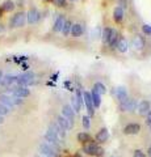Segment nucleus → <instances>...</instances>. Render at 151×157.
Returning <instances> with one entry per match:
<instances>
[{
  "instance_id": "nucleus-19",
  "label": "nucleus",
  "mask_w": 151,
  "mask_h": 157,
  "mask_svg": "<svg viewBox=\"0 0 151 157\" xmlns=\"http://www.w3.org/2000/svg\"><path fill=\"white\" fill-rule=\"evenodd\" d=\"M116 97H117V100H118L120 102H124L126 98L129 97L128 90H126L124 86H118V88L116 89Z\"/></svg>"
},
{
  "instance_id": "nucleus-20",
  "label": "nucleus",
  "mask_w": 151,
  "mask_h": 157,
  "mask_svg": "<svg viewBox=\"0 0 151 157\" xmlns=\"http://www.w3.org/2000/svg\"><path fill=\"white\" fill-rule=\"evenodd\" d=\"M89 94H91V98H92V104H93L95 109H99L100 105H101V96H100L99 93H97L95 89H92Z\"/></svg>"
},
{
  "instance_id": "nucleus-18",
  "label": "nucleus",
  "mask_w": 151,
  "mask_h": 157,
  "mask_svg": "<svg viewBox=\"0 0 151 157\" xmlns=\"http://www.w3.org/2000/svg\"><path fill=\"white\" fill-rule=\"evenodd\" d=\"M83 32H84V28H83L81 24H72V26H71V32H70L72 37H75V38L80 37L81 34H83Z\"/></svg>"
},
{
  "instance_id": "nucleus-22",
  "label": "nucleus",
  "mask_w": 151,
  "mask_h": 157,
  "mask_svg": "<svg viewBox=\"0 0 151 157\" xmlns=\"http://www.w3.org/2000/svg\"><path fill=\"white\" fill-rule=\"evenodd\" d=\"M57 123L59 124L63 130H66V131H69V130H71V128H72L71 124L69 123V121H67L65 117H62V115H59V117L57 118Z\"/></svg>"
},
{
  "instance_id": "nucleus-46",
  "label": "nucleus",
  "mask_w": 151,
  "mask_h": 157,
  "mask_svg": "<svg viewBox=\"0 0 151 157\" xmlns=\"http://www.w3.org/2000/svg\"><path fill=\"white\" fill-rule=\"evenodd\" d=\"M110 157H113V156H110Z\"/></svg>"
},
{
  "instance_id": "nucleus-21",
  "label": "nucleus",
  "mask_w": 151,
  "mask_h": 157,
  "mask_svg": "<svg viewBox=\"0 0 151 157\" xmlns=\"http://www.w3.org/2000/svg\"><path fill=\"white\" fill-rule=\"evenodd\" d=\"M125 17V11L121 7H117L114 8V11H113V18H114V21L116 22H122V20Z\"/></svg>"
},
{
  "instance_id": "nucleus-32",
  "label": "nucleus",
  "mask_w": 151,
  "mask_h": 157,
  "mask_svg": "<svg viewBox=\"0 0 151 157\" xmlns=\"http://www.w3.org/2000/svg\"><path fill=\"white\" fill-rule=\"evenodd\" d=\"M9 113H11V110H9L8 107H6L4 105L0 104V117H6V115L9 114Z\"/></svg>"
},
{
  "instance_id": "nucleus-26",
  "label": "nucleus",
  "mask_w": 151,
  "mask_h": 157,
  "mask_svg": "<svg viewBox=\"0 0 151 157\" xmlns=\"http://www.w3.org/2000/svg\"><path fill=\"white\" fill-rule=\"evenodd\" d=\"M14 9V3L11 2V0H7V2H4L3 3V6H2V11L3 12H11Z\"/></svg>"
},
{
  "instance_id": "nucleus-1",
  "label": "nucleus",
  "mask_w": 151,
  "mask_h": 157,
  "mask_svg": "<svg viewBox=\"0 0 151 157\" xmlns=\"http://www.w3.org/2000/svg\"><path fill=\"white\" fill-rule=\"evenodd\" d=\"M34 77H36V75L33 72L21 73V75L16 76V84L18 86H26L28 88V85L34 84Z\"/></svg>"
},
{
  "instance_id": "nucleus-40",
  "label": "nucleus",
  "mask_w": 151,
  "mask_h": 157,
  "mask_svg": "<svg viewBox=\"0 0 151 157\" xmlns=\"http://www.w3.org/2000/svg\"><path fill=\"white\" fill-rule=\"evenodd\" d=\"M3 30H4V26H3V25H0V33H2Z\"/></svg>"
},
{
  "instance_id": "nucleus-35",
  "label": "nucleus",
  "mask_w": 151,
  "mask_h": 157,
  "mask_svg": "<svg viewBox=\"0 0 151 157\" xmlns=\"http://www.w3.org/2000/svg\"><path fill=\"white\" fill-rule=\"evenodd\" d=\"M134 157H147L142 151H139V149H137V151H134Z\"/></svg>"
},
{
  "instance_id": "nucleus-7",
  "label": "nucleus",
  "mask_w": 151,
  "mask_h": 157,
  "mask_svg": "<svg viewBox=\"0 0 151 157\" xmlns=\"http://www.w3.org/2000/svg\"><path fill=\"white\" fill-rule=\"evenodd\" d=\"M62 117H65L69 123L71 124V127H74L75 123V111L72 110V107L70 105H65L62 107Z\"/></svg>"
},
{
  "instance_id": "nucleus-24",
  "label": "nucleus",
  "mask_w": 151,
  "mask_h": 157,
  "mask_svg": "<svg viewBox=\"0 0 151 157\" xmlns=\"http://www.w3.org/2000/svg\"><path fill=\"white\" fill-rule=\"evenodd\" d=\"M128 41H126V38H120L118 39V43H117V50L120 52H126L128 51Z\"/></svg>"
},
{
  "instance_id": "nucleus-29",
  "label": "nucleus",
  "mask_w": 151,
  "mask_h": 157,
  "mask_svg": "<svg viewBox=\"0 0 151 157\" xmlns=\"http://www.w3.org/2000/svg\"><path fill=\"white\" fill-rule=\"evenodd\" d=\"M112 29L113 28H105L103 30V41L104 42H108V39H109L110 34H112Z\"/></svg>"
},
{
  "instance_id": "nucleus-33",
  "label": "nucleus",
  "mask_w": 151,
  "mask_h": 157,
  "mask_svg": "<svg viewBox=\"0 0 151 157\" xmlns=\"http://www.w3.org/2000/svg\"><path fill=\"white\" fill-rule=\"evenodd\" d=\"M142 32L146 36H151V25H147V24L142 25Z\"/></svg>"
},
{
  "instance_id": "nucleus-23",
  "label": "nucleus",
  "mask_w": 151,
  "mask_h": 157,
  "mask_svg": "<svg viewBox=\"0 0 151 157\" xmlns=\"http://www.w3.org/2000/svg\"><path fill=\"white\" fill-rule=\"evenodd\" d=\"M13 82H16V76H13V75H6V76H3L2 81H0V84H2L3 86H9L11 84H13Z\"/></svg>"
},
{
  "instance_id": "nucleus-5",
  "label": "nucleus",
  "mask_w": 151,
  "mask_h": 157,
  "mask_svg": "<svg viewBox=\"0 0 151 157\" xmlns=\"http://www.w3.org/2000/svg\"><path fill=\"white\" fill-rule=\"evenodd\" d=\"M137 106H138V101L135 100V98L128 97L124 102H121V109H122V111H130V113H133V111L137 110Z\"/></svg>"
},
{
  "instance_id": "nucleus-28",
  "label": "nucleus",
  "mask_w": 151,
  "mask_h": 157,
  "mask_svg": "<svg viewBox=\"0 0 151 157\" xmlns=\"http://www.w3.org/2000/svg\"><path fill=\"white\" fill-rule=\"evenodd\" d=\"M71 26H72V22H71V21H66V22H65V25H63V29H62L63 36H69L70 32H71Z\"/></svg>"
},
{
  "instance_id": "nucleus-27",
  "label": "nucleus",
  "mask_w": 151,
  "mask_h": 157,
  "mask_svg": "<svg viewBox=\"0 0 151 157\" xmlns=\"http://www.w3.org/2000/svg\"><path fill=\"white\" fill-rule=\"evenodd\" d=\"M77 140H79L80 143L85 144V143H88V141H91V136H89V134H87V132H80V134H77Z\"/></svg>"
},
{
  "instance_id": "nucleus-45",
  "label": "nucleus",
  "mask_w": 151,
  "mask_h": 157,
  "mask_svg": "<svg viewBox=\"0 0 151 157\" xmlns=\"http://www.w3.org/2000/svg\"><path fill=\"white\" fill-rule=\"evenodd\" d=\"M70 2H77V0H70Z\"/></svg>"
},
{
  "instance_id": "nucleus-42",
  "label": "nucleus",
  "mask_w": 151,
  "mask_h": 157,
  "mask_svg": "<svg viewBox=\"0 0 151 157\" xmlns=\"http://www.w3.org/2000/svg\"><path fill=\"white\" fill-rule=\"evenodd\" d=\"M149 156H151V147L149 148Z\"/></svg>"
},
{
  "instance_id": "nucleus-37",
  "label": "nucleus",
  "mask_w": 151,
  "mask_h": 157,
  "mask_svg": "<svg viewBox=\"0 0 151 157\" xmlns=\"http://www.w3.org/2000/svg\"><path fill=\"white\" fill-rule=\"evenodd\" d=\"M103 156H104V149L99 147V149H97V153H96V157H103Z\"/></svg>"
},
{
  "instance_id": "nucleus-6",
  "label": "nucleus",
  "mask_w": 151,
  "mask_h": 157,
  "mask_svg": "<svg viewBox=\"0 0 151 157\" xmlns=\"http://www.w3.org/2000/svg\"><path fill=\"white\" fill-rule=\"evenodd\" d=\"M9 93L13 96V97H17V98H25L30 94V90L28 89L26 86H14L9 89Z\"/></svg>"
},
{
  "instance_id": "nucleus-2",
  "label": "nucleus",
  "mask_w": 151,
  "mask_h": 157,
  "mask_svg": "<svg viewBox=\"0 0 151 157\" xmlns=\"http://www.w3.org/2000/svg\"><path fill=\"white\" fill-rule=\"evenodd\" d=\"M45 141H46L47 144H50L55 151H58V149L61 148V141L62 140L53 131H50V130H47L45 132Z\"/></svg>"
},
{
  "instance_id": "nucleus-17",
  "label": "nucleus",
  "mask_w": 151,
  "mask_h": 157,
  "mask_svg": "<svg viewBox=\"0 0 151 157\" xmlns=\"http://www.w3.org/2000/svg\"><path fill=\"white\" fill-rule=\"evenodd\" d=\"M108 139H109V131L106 128H101L96 134V141L97 143H105Z\"/></svg>"
},
{
  "instance_id": "nucleus-3",
  "label": "nucleus",
  "mask_w": 151,
  "mask_h": 157,
  "mask_svg": "<svg viewBox=\"0 0 151 157\" xmlns=\"http://www.w3.org/2000/svg\"><path fill=\"white\" fill-rule=\"evenodd\" d=\"M26 24V13L18 12L11 18V26L12 28H22Z\"/></svg>"
},
{
  "instance_id": "nucleus-25",
  "label": "nucleus",
  "mask_w": 151,
  "mask_h": 157,
  "mask_svg": "<svg viewBox=\"0 0 151 157\" xmlns=\"http://www.w3.org/2000/svg\"><path fill=\"white\" fill-rule=\"evenodd\" d=\"M92 89H95L100 96H101V94H105V93H106V88H105V85L103 84V82H100V81L95 82V85H93V88H92Z\"/></svg>"
},
{
  "instance_id": "nucleus-9",
  "label": "nucleus",
  "mask_w": 151,
  "mask_h": 157,
  "mask_svg": "<svg viewBox=\"0 0 151 157\" xmlns=\"http://www.w3.org/2000/svg\"><path fill=\"white\" fill-rule=\"evenodd\" d=\"M49 130L54 132V134H55L58 137H59L61 140H62V139H65V137H66V134H67V131H66V130H63L62 127L57 123V122H53V123H50V126H49Z\"/></svg>"
},
{
  "instance_id": "nucleus-44",
  "label": "nucleus",
  "mask_w": 151,
  "mask_h": 157,
  "mask_svg": "<svg viewBox=\"0 0 151 157\" xmlns=\"http://www.w3.org/2000/svg\"><path fill=\"white\" fill-rule=\"evenodd\" d=\"M74 157H81V156H80V155H75Z\"/></svg>"
},
{
  "instance_id": "nucleus-30",
  "label": "nucleus",
  "mask_w": 151,
  "mask_h": 157,
  "mask_svg": "<svg viewBox=\"0 0 151 157\" xmlns=\"http://www.w3.org/2000/svg\"><path fill=\"white\" fill-rule=\"evenodd\" d=\"M83 126H84L85 130L91 128V117H88V115H84V117H83Z\"/></svg>"
},
{
  "instance_id": "nucleus-38",
  "label": "nucleus",
  "mask_w": 151,
  "mask_h": 157,
  "mask_svg": "<svg viewBox=\"0 0 151 157\" xmlns=\"http://www.w3.org/2000/svg\"><path fill=\"white\" fill-rule=\"evenodd\" d=\"M120 3H121V6H122V7H121V8H125L126 7V0H120Z\"/></svg>"
},
{
  "instance_id": "nucleus-11",
  "label": "nucleus",
  "mask_w": 151,
  "mask_h": 157,
  "mask_svg": "<svg viewBox=\"0 0 151 157\" xmlns=\"http://www.w3.org/2000/svg\"><path fill=\"white\" fill-rule=\"evenodd\" d=\"M150 110H151V104H150V101H147V100H142L141 102H138L137 111H138V114H139V115H146Z\"/></svg>"
},
{
  "instance_id": "nucleus-14",
  "label": "nucleus",
  "mask_w": 151,
  "mask_h": 157,
  "mask_svg": "<svg viewBox=\"0 0 151 157\" xmlns=\"http://www.w3.org/2000/svg\"><path fill=\"white\" fill-rule=\"evenodd\" d=\"M139 131H141V126L138 123H129L124 128V132L126 135H137Z\"/></svg>"
},
{
  "instance_id": "nucleus-15",
  "label": "nucleus",
  "mask_w": 151,
  "mask_h": 157,
  "mask_svg": "<svg viewBox=\"0 0 151 157\" xmlns=\"http://www.w3.org/2000/svg\"><path fill=\"white\" fill-rule=\"evenodd\" d=\"M65 22H66V17H65V14H59V16L57 17L55 22H54L53 30H54L55 33L62 32V29H63V25H65Z\"/></svg>"
},
{
  "instance_id": "nucleus-13",
  "label": "nucleus",
  "mask_w": 151,
  "mask_h": 157,
  "mask_svg": "<svg viewBox=\"0 0 151 157\" xmlns=\"http://www.w3.org/2000/svg\"><path fill=\"white\" fill-rule=\"evenodd\" d=\"M131 45H133V47H134L137 51L143 50V47H145V45H146L145 38H143L142 36H139V34H137V36L133 38V41H131Z\"/></svg>"
},
{
  "instance_id": "nucleus-41",
  "label": "nucleus",
  "mask_w": 151,
  "mask_h": 157,
  "mask_svg": "<svg viewBox=\"0 0 151 157\" xmlns=\"http://www.w3.org/2000/svg\"><path fill=\"white\" fill-rule=\"evenodd\" d=\"M2 78H3V72L0 71V81H2Z\"/></svg>"
},
{
  "instance_id": "nucleus-39",
  "label": "nucleus",
  "mask_w": 151,
  "mask_h": 157,
  "mask_svg": "<svg viewBox=\"0 0 151 157\" xmlns=\"http://www.w3.org/2000/svg\"><path fill=\"white\" fill-rule=\"evenodd\" d=\"M3 122H4V117H0V124H2Z\"/></svg>"
},
{
  "instance_id": "nucleus-8",
  "label": "nucleus",
  "mask_w": 151,
  "mask_h": 157,
  "mask_svg": "<svg viewBox=\"0 0 151 157\" xmlns=\"http://www.w3.org/2000/svg\"><path fill=\"white\" fill-rule=\"evenodd\" d=\"M83 102L85 104L87 111H88V117H92L95 114V106H93V104H92V98H91L89 92L83 93Z\"/></svg>"
},
{
  "instance_id": "nucleus-36",
  "label": "nucleus",
  "mask_w": 151,
  "mask_h": 157,
  "mask_svg": "<svg viewBox=\"0 0 151 157\" xmlns=\"http://www.w3.org/2000/svg\"><path fill=\"white\" fill-rule=\"evenodd\" d=\"M146 123L151 127V110L147 113V114H146Z\"/></svg>"
},
{
  "instance_id": "nucleus-16",
  "label": "nucleus",
  "mask_w": 151,
  "mask_h": 157,
  "mask_svg": "<svg viewBox=\"0 0 151 157\" xmlns=\"http://www.w3.org/2000/svg\"><path fill=\"white\" fill-rule=\"evenodd\" d=\"M118 39H120V34L116 32V29H112V34L108 39V45L112 47V48H116L117 47V43H118Z\"/></svg>"
},
{
  "instance_id": "nucleus-43",
  "label": "nucleus",
  "mask_w": 151,
  "mask_h": 157,
  "mask_svg": "<svg viewBox=\"0 0 151 157\" xmlns=\"http://www.w3.org/2000/svg\"><path fill=\"white\" fill-rule=\"evenodd\" d=\"M3 16V11H2V8H0V17Z\"/></svg>"
},
{
  "instance_id": "nucleus-31",
  "label": "nucleus",
  "mask_w": 151,
  "mask_h": 157,
  "mask_svg": "<svg viewBox=\"0 0 151 157\" xmlns=\"http://www.w3.org/2000/svg\"><path fill=\"white\" fill-rule=\"evenodd\" d=\"M71 104H72V110H74L75 113H79L81 110V107L79 106V104H77V101H76V98L75 97H72V101H71Z\"/></svg>"
},
{
  "instance_id": "nucleus-10",
  "label": "nucleus",
  "mask_w": 151,
  "mask_h": 157,
  "mask_svg": "<svg viewBox=\"0 0 151 157\" xmlns=\"http://www.w3.org/2000/svg\"><path fill=\"white\" fill-rule=\"evenodd\" d=\"M97 149H99V145H97L96 141H92V140L88 141V143H85L84 147H83V151L89 156H96Z\"/></svg>"
},
{
  "instance_id": "nucleus-12",
  "label": "nucleus",
  "mask_w": 151,
  "mask_h": 157,
  "mask_svg": "<svg viewBox=\"0 0 151 157\" xmlns=\"http://www.w3.org/2000/svg\"><path fill=\"white\" fill-rule=\"evenodd\" d=\"M40 12H38V9L36 8H32L29 9V12L26 13V22L28 24H36L38 20H40Z\"/></svg>"
},
{
  "instance_id": "nucleus-34",
  "label": "nucleus",
  "mask_w": 151,
  "mask_h": 157,
  "mask_svg": "<svg viewBox=\"0 0 151 157\" xmlns=\"http://www.w3.org/2000/svg\"><path fill=\"white\" fill-rule=\"evenodd\" d=\"M53 2H54L55 6L62 7V8H65V7L67 6V2H66V0H53Z\"/></svg>"
},
{
  "instance_id": "nucleus-4",
  "label": "nucleus",
  "mask_w": 151,
  "mask_h": 157,
  "mask_svg": "<svg viewBox=\"0 0 151 157\" xmlns=\"http://www.w3.org/2000/svg\"><path fill=\"white\" fill-rule=\"evenodd\" d=\"M38 152H40V155H42L43 157H57V151L53 148L50 144H47L46 141H43V143L40 144Z\"/></svg>"
}]
</instances>
